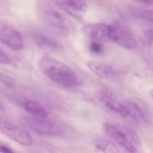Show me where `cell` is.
Returning a JSON list of instances; mask_svg holds the SVG:
<instances>
[{
	"label": "cell",
	"mask_w": 153,
	"mask_h": 153,
	"mask_svg": "<svg viewBox=\"0 0 153 153\" xmlns=\"http://www.w3.org/2000/svg\"><path fill=\"white\" fill-rule=\"evenodd\" d=\"M82 32L92 40L102 43H114L128 50H134L139 46L133 33L125 28L115 24L105 22L87 23L83 26Z\"/></svg>",
	"instance_id": "1"
},
{
	"label": "cell",
	"mask_w": 153,
	"mask_h": 153,
	"mask_svg": "<svg viewBox=\"0 0 153 153\" xmlns=\"http://www.w3.org/2000/svg\"><path fill=\"white\" fill-rule=\"evenodd\" d=\"M41 72L53 82L65 88H76L81 84L78 75L66 64L49 56H43L38 62Z\"/></svg>",
	"instance_id": "2"
},
{
	"label": "cell",
	"mask_w": 153,
	"mask_h": 153,
	"mask_svg": "<svg viewBox=\"0 0 153 153\" xmlns=\"http://www.w3.org/2000/svg\"><path fill=\"white\" fill-rule=\"evenodd\" d=\"M38 13L41 21L47 30L57 36L67 37L71 33V24L59 11L47 3H40Z\"/></svg>",
	"instance_id": "3"
},
{
	"label": "cell",
	"mask_w": 153,
	"mask_h": 153,
	"mask_svg": "<svg viewBox=\"0 0 153 153\" xmlns=\"http://www.w3.org/2000/svg\"><path fill=\"white\" fill-rule=\"evenodd\" d=\"M24 123L32 131L41 135L58 136L63 133L62 127L48 117H27L24 118Z\"/></svg>",
	"instance_id": "4"
},
{
	"label": "cell",
	"mask_w": 153,
	"mask_h": 153,
	"mask_svg": "<svg viewBox=\"0 0 153 153\" xmlns=\"http://www.w3.org/2000/svg\"><path fill=\"white\" fill-rule=\"evenodd\" d=\"M0 131L4 135L22 146H31L32 144V137L25 129L1 117Z\"/></svg>",
	"instance_id": "5"
},
{
	"label": "cell",
	"mask_w": 153,
	"mask_h": 153,
	"mask_svg": "<svg viewBox=\"0 0 153 153\" xmlns=\"http://www.w3.org/2000/svg\"><path fill=\"white\" fill-rule=\"evenodd\" d=\"M0 42L14 50H22L24 43L21 33L10 23L0 21Z\"/></svg>",
	"instance_id": "6"
},
{
	"label": "cell",
	"mask_w": 153,
	"mask_h": 153,
	"mask_svg": "<svg viewBox=\"0 0 153 153\" xmlns=\"http://www.w3.org/2000/svg\"><path fill=\"white\" fill-rule=\"evenodd\" d=\"M57 6L75 19L81 20L85 17L87 4L86 0H53Z\"/></svg>",
	"instance_id": "7"
},
{
	"label": "cell",
	"mask_w": 153,
	"mask_h": 153,
	"mask_svg": "<svg viewBox=\"0 0 153 153\" xmlns=\"http://www.w3.org/2000/svg\"><path fill=\"white\" fill-rule=\"evenodd\" d=\"M104 129L107 135L113 139L117 144H119L121 147H123L126 152L130 153H136L137 149L133 143H132L125 135L118 128L116 125L112 124H105Z\"/></svg>",
	"instance_id": "8"
},
{
	"label": "cell",
	"mask_w": 153,
	"mask_h": 153,
	"mask_svg": "<svg viewBox=\"0 0 153 153\" xmlns=\"http://www.w3.org/2000/svg\"><path fill=\"white\" fill-rule=\"evenodd\" d=\"M101 100L104 102V104L112 111L119 114L123 117H129V111L127 108L125 107L124 103L119 101L117 99L115 98V96L108 91L104 90L101 91L100 95Z\"/></svg>",
	"instance_id": "9"
},
{
	"label": "cell",
	"mask_w": 153,
	"mask_h": 153,
	"mask_svg": "<svg viewBox=\"0 0 153 153\" xmlns=\"http://www.w3.org/2000/svg\"><path fill=\"white\" fill-rule=\"evenodd\" d=\"M87 66L93 74L101 78L110 79L116 74V71L113 68V66L102 61L88 60L87 62Z\"/></svg>",
	"instance_id": "10"
},
{
	"label": "cell",
	"mask_w": 153,
	"mask_h": 153,
	"mask_svg": "<svg viewBox=\"0 0 153 153\" xmlns=\"http://www.w3.org/2000/svg\"><path fill=\"white\" fill-rule=\"evenodd\" d=\"M32 39L35 44L43 50H50V51H60L63 50L64 47L54 39L43 35L39 32L32 33Z\"/></svg>",
	"instance_id": "11"
},
{
	"label": "cell",
	"mask_w": 153,
	"mask_h": 153,
	"mask_svg": "<svg viewBox=\"0 0 153 153\" xmlns=\"http://www.w3.org/2000/svg\"><path fill=\"white\" fill-rule=\"evenodd\" d=\"M130 13L133 18L146 23L153 24V9L134 6L130 8Z\"/></svg>",
	"instance_id": "12"
},
{
	"label": "cell",
	"mask_w": 153,
	"mask_h": 153,
	"mask_svg": "<svg viewBox=\"0 0 153 153\" xmlns=\"http://www.w3.org/2000/svg\"><path fill=\"white\" fill-rule=\"evenodd\" d=\"M24 109L30 113L33 117H48L47 110L38 102L34 100H27L23 104Z\"/></svg>",
	"instance_id": "13"
},
{
	"label": "cell",
	"mask_w": 153,
	"mask_h": 153,
	"mask_svg": "<svg viewBox=\"0 0 153 153\" xmlns=\"http://www.w3.org/2000/svg\"><path fill=\"white\" fill-rule=\"evenodd\" d=\"M95 146L99 152L103 153H120V151L116 147V145L106 139L99 138L96 140Z\"/></svg>",
	"instance_id": "14"
},
{
	"label": "cell",
	"mask_w": 153,
	"mask_h": 153,
	"mask_svg": "<svg viewBox=\"0 0 153 153\" xmlns=\"http://www.w3.org/2000/svg\"><path fill=\"white\" fill-rule=\"evenodd\" d=\"M124 105L129 111V117H132L134 121L142 122L145 119V115H144L142 109L137 104H135L133 102L126 101V102H124Z\"/></svg>",
	"instance_id": "15"
},
{
	"label": "cell",
	"mask_w": 153,
	"mask_h": 153,
	"mask_svg": "<svg viewBox=\"0 0 153 153\" xmlns=\"http://www.w3.org/2000/svg\"><path fill=\"white\" fill-rule=\"evenodd\" d=\"M117 126H118V128L124 134V135L132 142V143H133L134 144L135 143H140V141H139V137H138V135L135 134V132L134 131H133L130 127H128V126H124V125H116Z\"/></svg>",
	"instance_id": "16"
},
{
	"label": "cell",
	"mask_w": 153,
	"mask_h": 153,
	"mask_svg": "<svg viewBox=\"0 0 153 153\" xmlns=\"http://www.w3.org/2000/svg\"><path fill=\"white\" fill-rule=\"evenodd\" d=\"M0 84L6 87H13L15 84V81L11 76L0 72Z\"/></svg>",
	"instance_id": "17"
},
{
	"label": "cell",
	"mask_w": 153,
	"mask_h": 153,
	"mask_svg": "<svg viewBox=\"0 0 153 153\" xmlns=\"http://www.w3.org/2000/svg\"><path fill=\"white\" fill-rule=\"evenodd\" d=\"M14 63L13 57L0 48V65H11Z\"/></svg>",
	"instance_id": "18"
},
{
	"label": "cell",
	"mask_w": 153,
	"mask_h": 153,
	"mask_svg": "<svg viewBox=\"0 0 153 153\" xmlns=\"http://www.w3.org/2000/svg\"><path fill=\"white\" fill-rule=\"evenodd\" d=\"M89 49L94 54H101L103 52V43L96 40H92L89 44Z\"/></svg>",
	"instance_id": "19"
},
{
	"label": "cell",
	"mask_w": 153,
	"mask_h": 153,
	"mask_svg": "<svg viewBox=\"0 0 153 153\" xmlns=\"http://www.w3.org/2000/svg\"><path fill=\"white\" fill-rule=\"evenodd\" d=\"M143 32H144V36H145L146 39L149 42L153 43V26L149 27V28H146Z\"/></svg>",
	"instance_id": "20"
},
{
	"label": "cell",
	"mask_w": 153,
	"mask_h": 153,
	"mask_svg": "<svg viewBox=\"0 0 153 153\" xmlns=\"http://www.w3.org/2000/svg\"><path fill=\"white\" fill-rule=\"evenodd\" d=\"M0 153H15L13 149H11L5 143L0 142Z\"/></svg>",
	"instance_id": "21"
},
{
	"label": "cell",
	"mask_w": 153,
	"mask_h": 153,
	"mask_svg": "<svg viewBox=\"0 0 153 153\" xmlns=\"http://www.w3.org/2000/svg\"><path fill=\"white\" fill-rule=\"evenodd\" d=\"M141 3H143L145 4H149V5H152L153 6V0H137Z\"/></svg>",
	"instance_id": "22"
},
{
	"label": "cell",
	"mask_w": 153,
	"mask_h": 153,
	"mask_svg": "<svg viewBox=\"0 0 153 153\" xmlns=\"http://www.w3.org/2000/svg\"><path fill=\"white\" fill-rule=\"evenodd\" d=\"M5 110V107H4V105L2 104V102H0V112H2V111H4Z\"/></svg>",
	"instance_id": "23"
},
{
	"label": "cell",
	"mask_w": 153,
	"mask_h": 153,
	"mask_svg": "<svg viewBox=\"0 0 153 153\" xmlns=\"http://www.w3.org/2000/svg\"><path fill=\"white\" fill-rule=\"evenodd\" d=\"M151 99H152L153 100V90L151 91Z\"/></svg>",
	"instance_id": "24"
}]
</instances>
